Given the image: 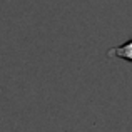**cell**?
I'll list each match as a JSON object with an SVG mask.
<instances>
[{
    "label": "cell",
    "mask_w": 132,
    "mask_h": 132,
    "mask_svg": "<svg viewBox=\"0 0 132 132\" xmlns=\"http://www.w3.org/2000/svg\"><path fill=\"white\" fill-rule=\"evenodd\" d=\"M110 57H120V59H126V60L132 62V39L127 40L126 44H122L120 47L117 48H112L109 52Z\"/></svg>",
    "instance_id": "1"
}]
</instances>
